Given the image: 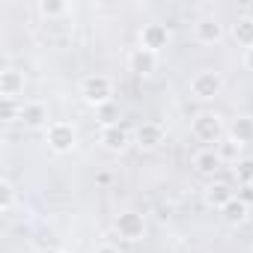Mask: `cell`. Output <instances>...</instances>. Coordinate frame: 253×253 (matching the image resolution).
<instances>
[{"mask_svg":"<svg viewBox=\"0 0 253 253\" xmlns=\"http://www.w3.org/2000/svg\"><path fill=\"white\" fill-rule=\"evenodd\" d=\"M81 92H84V98H86L89 104H104V101L113 95V86H110V81H107L104 75H89V78L81 84Z\"/></svg>","mask_w":253,"mask_h":253,"instance_id":"obj_1","label":"cell"},{"mask_svg":"<svg viewBox=\"0 0 253 253\" xmlns=\"http://www.w3.org/2000/svg\"><path fill=\"white\" fill-rule=\"evenodd\" d=\"M194 137L203 140V143H214L217 146V137H220V116L217 113H200L194 119Z\"/></svg>","mask_w":253,"mask_h":253,"instance_id":"obj_2","label":"cell"},{"mask_svg":"<svg viewBox=\"0 0 253 253\" xmlns=\"http://www.w3.org/2000/svg\"><path fill=\"white\" fill-rule=\"evenodd\" d=\"M48 143L54 152H69L75 146V128L69 122H51L48 125Z\"/></svg>","mask_w":253,"mask_h":253,"instance_id":"obj_3","label":"cell"},{"mask_svg":"<svg viewBox=\"0 0 253 253\" xmlns=\"http://www.w3.org/2000/svg\"><path fill=\"white\" fill-rule=\"evenodd\" d=\"M220 75L217 72H200L194 81H191V89H194V95L197 98H214L217 92H220Z\"/></svg>","mask_w":253,"mask_h":253,"instance_id":"obj_4","label":"cell"},{"mask_svg":"<svg viewBox=\"0 0 253 253\" xmlns=\"http://www.w3.org/2000/svg\"><path fill=\"white\" fill-rule=\"evenodd\" d=\"M143 217L140 214H134V211H125V214H119L116 217V232L125 238V241H137V238H143Z\"/></svg>","mask_w":253,"mask_h":253,"instance_id":"obj_5","label":"cell"},{"mask_svg":"<svg viewBox=\"0 0 253 253\" xmlns=\"http://www.w3.org/2000/svg\"><path fill=\"white\" fill-rule=\"evenodd\" d=\"M0 92H3V101H15L21 92H24V78L12 69H6L0 75Z\"/></svg>","mask_w":253,"mask_h":253,"instance_id":"obj_6","label":"cell"},{"mask_svg":"<svg viewBox=\"0 0 253 253\" xmlns=\"http://www.w3.org/2000/svg\"><path fill=\"white\" fill-rule=\"evenodd\" d=\"M229 200H235V194H232V188H229L226 182H211V185L206 188V203H209V206L223 209Z\"/></svg>","mask_w":253,"mask_h":253,"instance_id":"obj_7","label":"cell"},{"mask_svg":"<svg viewBox=\"0 0 253 253\" xmlns=\"http://www.w3.org/2000/svg\"><path fill=\"white\" fill-rule=\"evenodd\" d=\"M101 143H104L110 152H122L125 146H128V134H125L119 125H107V128L101 131Z\"/></svg>","mask_w":253,"mask_h":253,"instance_id":"obj_8","label":"cell"},{"mask_svg":"<svg viewBox=\"0 0 253 253\" xmlns=\"http://www.w3.org/2000/svg\"><path fill=\"white\" fill-rule=\"evenodd\" d=\"M18 116H21V122H27V125H45L48 122V110L42 107V104H36V101H30V104H21V110H18Z\"/></svg>","mask_w":253,"mask_h":253,"instance_id":"obj_9","label":"cell"},{"mask_svg":"<svg viewBox=\"0 0 253 253\" xmlns=\"http://www.w3.org/2000/svg\"><path fill=\"white\" fill-rule=\"evenodd\" d=\"M194 164H197V170H200V173H211V170H217V167H220V155H217V149H214V146H206L203 152H197V155H194Z\"/></svg>","mask_w":253,"mask_h":253,"instance_id":"obj_10","label":"cell"},{"mask_svg":"<svg viewBox=\"0 0 253 253\" xmlns=\"http://www.w3.org/2000/svg\"><path fill=\"white\" fill-rule=\"evenodd\" d=\"M220 211H223V220H226V223H241V220L247 217V200H238V197H235V200H229Z\"/></svg>","mask_w":253,"mask_h":253,"instance_id":"obj_11","label":"cell"},{"mask_svg":"<svg viewBox=\"0 0 253 253\" xmlns=\"http://www.w3.org/2000/svg\"><path fill=\"white\" fill-rule=\"evenodd\" d=\"M164 42H167V33H164L161 27H149V30H143V51L155 54V51L164 48Z\"/></svg>","mask_w":253,"mask_h":253,"instance_id":"obj_12","label":"cell"},{"mask_svg":"<svg viewBox=\"0 0 253 253\" xmlns=\"http://www.w3.org/2000/svg\"><path fill=\"white\" fill-rule=\"evenodd\" d=\"M161 128L158 125H143V128L137 131V140H140V146H146V149H152V146H158L161 143Z\"/></svg>","mask_w":253,"mask_h":253,"instance_id":"obj_13","label":"cell"},{"mask_svg":"<svg viewBox=\"0 0 253 253\" xmlns=\"http://www.w3.org/2000/svg\"><path fill=\"white\" fill-rule=\"evenodd\" d=\"M131 66H134V72L137 75H149L152 69H155V54H149V51H137L134 54V60H131Z\"/></svg>","mask_w":253,"mask_h":253,"instance_id":"obj_14","label":"cell"},{"mask_svg":"<svg viewBox=\"0 0 253 253\" xmlns=\"http://www.w3.org/2000/svg\"><path fill=\"white\" fill-rule=\"evenodd\" d=\"M197 30H200V39H203V42L220 39V24H217V21H200Z\"/></svg>","mask_w":253,"mask_h":253,"instance_id":"obj_15","label":"cell"},{"mask_svg":"<svg viewBox=\"0 0 253 253\" xmlns=\"http://www.w3.org/2000/svg\"><path fill=\"white\" fill-rule=\"evenodd\" d=\"M235 170H238V179H241V182L253 185V161H250V158H247V161H238Z\"/></svg>","mask_w":253,"mask_h":253,"instance_id":"obj_16","label":"cell"},{"mask_svg":"<svg viewBox=\"0 0 253 253\" xmlns=\"http://www.w3.org/2000/svg\"><path fill=\"white\" fill-rule=\"evenodd\" d=\"M250 134H253V125H250V119H241V122L235 125V137H238V143H244Z\"/></svg>","mask_w":253,"mask_h":253,"instance_id":"obj_17","label":"cell"},{"mask_svg":"<svg viewBox=\"0 0 253 253\" xmlns=\"http://www.w3.org/2000/svg\"><path fill=\"white\" fill-rule=\"evenodd\" d=\"M12 197H15V191H12V182H9V179H3V211H9V206H12Z\"/></svg>","mask_w":253,"mask_h":253,"instance_id":"obj_18","label":"cell"},{"mask_svg":"<svg viewBox=\"0 0 253 253\" xmlns=\"http://www.w3.org/2000/svg\"><path fill=\"white\" fill-rule=\"evenodd\" d=\"M95 253H116V250H113V247H110V244H101V247H98V250H95Z\"/></svg>","mask_w":253,"mask_h":253,"instance_id":"obj_19","label":"cell"},{"mask_svg":"<svg viewBox=\"0 0 253 253\" xmlns=\"http://www.w3.org/2000/svg\"><path fill=\"white\" fill-rule=\"evenodd\" d=\"M247 69L253 72V48H247Z\"/></svg>","mask_w":253,"mask_h":253,"instance_id":"obj_20","label":"cell"},{"mask_svg":"<svg viewBox=\"0 0 253 253\" xmlns=\"http://www.w3.org/2000/svg\"><path fill=\"white\" fill-rule=\"evenodd\" d=\"M42 253H63V250H57V247H48V250H42Z\"/></svg>","mask_w":253,"mask_h":253,"instance_id":"obj_21","label":"cell"}]
</instances>
